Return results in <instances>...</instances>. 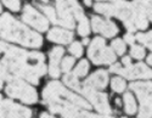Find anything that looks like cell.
<instances>
[{
  "label": "cell",
  "mask_w": 152,
  "mask_h": 118,
  "mask_svg": "<svg viewBox=\"0 0 152 118\" xmlns=\"http://www.w3.org/2000/svg\"><path fill=\"white\" fill-rule=\"evenodd\" d=\"M4 52L3 64L17 78H23L32 84L39 83V77L46 73L42 52H27L16 46L0 42V52Z\"/></svg>",
  "instance_id": "6da1fadb"
},
{
  "label": "cell",
  "mask_w": 152,
  "mask_h": 118,
  "mask_svg": "<svg viewBox=\"0 0 152 118\" xmlns=\"http://www.w3.org/2000/svg\"><path fill=\"white\" fill-rule=\"evenodd\" d=\"M0 34L4 39L16 42L24 46L39 48L43 44V38L39 34L31 31L9 14H4L0 17Z\"/></svg>",
  "instance_id": "7a4b0ae2"
},
{
  "label": "cell",
  "mask_w": 152,
  "mask_h": 118,
  "mask_svg": "<svg viewBox=\"0 0 152 118\" xmlns=\"http://www.w3.org/2000/svg\"><path fill=\"white\" fill-rule=\"evenodd\" d=\"M44 102L49 106L50 111L56 113V111L61 107L69 106V105H77V106L89 110L90 105L88 103L83 97L71 93L61 83L58 82H50L43 91Z\"/></svg>",
  "instance_id": "3957f363"
},
{
  "label": "cell",
  "mask_w": 152,
  "mask_h": 118,
  "mask_svg": "<svg viewBox=\"0 0 152 118\" xmlns=\"http://www.w3.org/2000/svg\"><path fill=\"white\" fill-rule=\"evenodd\" d=\"M112 16L121 18L129 32L145 29L147 27V16L136 5V3H126L124 0H115L112 4Z\"/></svg>",
  "instance_id": "277c9868"
},
{
  "label": "cell",
  "mask_w": 152,
  "mask_h": 118,
  "mask_svg": "<svg viewBox=\"0 0 152 118\" xmlns=\"http://www.w3.org/2000/svg\"><path fill=\"white\" fill-rule=\"evenodd\" d=\"M56 7L58 11L57 23L66 28H74V18L80 20L84 14L77 0H57Z\"/></svg>",
  "instance_id": "5b68a950"
},
{
  "label": "cell",
  "mask_w": 152,
  "mask_h": 118,
  "mask_svg": "<svg viewBox=\"0 0 152 118\" xmlns=\"http://www.w3.org/2000/svg\"><path fill=\"white\" fill-rule=\"evenodd\" d=\"M5 90L10 97L20 99L24 103H34L38 100L37 91L29 86V84L24 83L17 77L10 75L7 78V86Z\"/></svg>",
  "instance_id": "8992f818"
},
{
  "label": "cell",
  "mask_w": 152,
  "mask_h": 118,
  "mask_svg": "<svg viewBox=\"0 0 152 118\" xmlns=\"http://www.w3.org/2000/svg\"><path fill=\"white\" fill-rule=\"evenodd\" d=\"M88 56L95 64H110L116 60V54L111 49L106 48L105 39L100 37L91 42L88 50Z\"/></svg>",
  "instance_id": "52a82bcc"
},
{
  "label": "cell",
  "mask_w": 152,
  "mask_h": 118,
  "mask_svg": "<svg viewBox=\"0 0 152 118\" xmlns=\"http://www.w3.org/2000/svg\"><path fill=\"white\" fill-rule=\"evenodd\" d=\"M77 91L80 93V94H83L88 100H89L93 106L100 113H104V114H110L111 113V107H110V103H108L106 94L100 93V91H97L96 89H93L90 86H88L84 83L79 85Z\"/></svg>",
  "instance_id": "ba28073f"
},
{
  "label": "cell",
  "mask_w": 152,
  "mask_h": 118,
  "mask_svg": "<svg viewBox=\"0 0 152 118\" xmlns=\"http://www.w3.org/2000/svg\"><path fill=\"white\" fill-rule=\"evenodd\" d=\"M112 73H118L128 79H136V78H146L152 79V70L148 68L145 63H136V64H128V66H122L117 63L111 67Z\"/></svg>",
  "instance_id": "9c48e42d"
},
{
  "label": "cell",
  "mask_w": 152,
  "mask_h": 118,
  "mask_svg": "<svg viewBox=\"0 0 152 118\" xmlns=\"http://www.w3.org/2000/svg\"><path fill=\"white\" fill-rule=\"evenodd\" d=\"M32 112L29 108L20 106L10 100L0 102V118H31Z\"/></svg>",
  "instance_id": "30bf717a"
},
{
  "label": "cell",
  "mask_w": 152,
  "mask_h": 118,
  "mask_svg": "<svg viewBox=\"0 0 152 118\" xmlns=\"http://www.w3.org/2000/svg\"><path fill=\"white\" fill-rule=\"evenodd\" d=\"M22 20L28 23L29 26L34 27L35 29L40 31V32H45L49 28V22L48 20L40 15L33 6L31 5H26L23 9V14H22Z\"/></svg>",
  "instance_id": "8fae6325"
},
{
  "label": "cell",
  "mask_w": 152,
  "mask_h": 118,
  "mask_svg": "<svg viewBox=\"0 0 152 118\" xmlns=\"http://www.w3.org/2000/svg\"><path fill=\"white\" fill-rule=\"evenodd\" d=\"M63 118H112L108 116H97L94 113L88 112L85 108H82L77 105H69V106L61 107L56 111Z\"/></svg>",
  "instance_id": "7c38bea8"
},
{
  "label": "cell",
  "mask_w": 152,
  "mask_h": 118,
  "mask_svg": "<svg viewBox=\"0 0 152 118\" xmlns=\"http://www.w3.org/2000/svg\"><path fill=\"white\" fill-rule=\"evenodd\" d=\"M91 24H93V29L95 32H99L105 37H115L118 33V28L117 26L113 23L112 21L108 20H104L97 16H93L91 17Z\"/></svg>",
  "instance_id": "4fadbf2b"
},
{
  "label": "cell",
  "mask_w": 152,
  "mask_h": 118,
  "mask_svg": "<svg viewBox=\"0 0 152 118\" xmlns=\"http://www.w3.org/2000/svg\"><path fill=\"white\" fill-rule=\"evenodd\" d=\"M130 89L136 93L141 105H150V106H152V82L132 83Z\"/></svg>",
  "instance_id": "5bb4252c"
},
{
  "label": "cell",
  "mask_w": 152,
  "mask_h": 118,
  "mask_svg": "<svg viewBox=\"0 0 152 118\" xmlns=\"http://www.w3.org/2000/svg\"><path fill=\"white\" fill-rule=\"evenodd\" d=\"M107 82H108L107 72L104 70H100V71H96L95 73H93L84 82V84L93 88V89H104L107 85Z\"/></svg>",
  "instance_id": "9a60e30c"
},
{
  "label": "cell",
  "mask_w": 152,
  "mask_h": 118,
  "mask_svg": "<svg viewBox=\"0 0 152 118\" xmlns=\"http://www.w3.org/2000/svg\"><path fill=\"white\" fill-rule=\"evenodd\" d=\"M63 52H65V50H63V48H54L51 50V52H50V64H49V73L51 77L56 78L60 75L61 71L58 68L60 66V61H61V57L63 55Z\"/></svg>",
  "instance_id": "2e32d148"
},
{
  "label": "cell",
  "mask_w": 152,
  "mask_h": 118,
  "mask_svg": "<svg viewBox=\"0 0 152 118\" xmlns=\"http://www.w3.org/2000/svg\"><path fill=\"white\" fill-rule=\"evenodd\" d=\"M48 39L54 43H60V44H68L73 39V33L67 29H58V28H53L48 33Z\"/></svg>",
  "instance_id": "e0dca14e"
},
{
  "label": "cell",
  "mask_w": 152,
  "mask_h": 118,
  "mask_svg": "<svg viewBox=\"0 0 152 118\" xmlns=\"http://www.w3.org/2000/svg\"><path fill=\"white\" fill-rule=\"evenodd\" d=\"M124 110L128 114H134L136 112V102L134 100V96L130 93L124 94Z\"/></svg>",
  "instance_id": "ac0fdd59"
},
{
  "label": "cell",
  "mask_w": 152,
  "mask_h": 118,
  "mask_svg": "<svg viewBox=\"0 0 152 118\" xmlns=\"http://www.w3.org/2000/svg\"><path fill=\"white\" fill-rule=\"evenodd\" d=\"M135 40L140 42L141 44H144L145 46L152 50V31L148 33H137L135 37Z\"/></svg>",
  "instance_id": "d6986e66"
},
{
  "label": "cell",
  "mask_w": 152,
  "mask_h": 118,
  "mask_svg": "<svg viewBox=\"0 0 152 118\" xmlns=\"http://www.w3.org/2000/svg\"><path fill=\"white\" fill-rule=\"evenodd\" d=\"M63 82H65L69 88H72V89H74V90H78V88H79V85H80L77 75H74V73H69V72L66 73V75L63 77Z\"/></svg>",
  "instance_id": "ffe728a7"
},
{
  "label": "cell",
  "mask_w": 152,
  "mask_h": 118,
  "mask_svg": "<svg viewBox=\"0 0 152 118\" xmlns=\"http://www.w3.org/2000/svg\"><path fill=\"white\" fill-rule=\"evenodd\" d=\"M135 3L145 12V15L147 17L152 14V0H135Z\"/></svg>",
  "instance_id": "44dd1931"
},
{
  "label": "cell",
  "mask_w": 152,
  "mask_h": 118,
  "mask_svg": "<svg viewBox=\"0 0 152 118\" xmlns=\"http://www.w3.org/2000/svg\"><path fill=\"white\" fill-rule=\"evenodd\" d=\"M39 9L45 14V16L51 21L53 23H57V17H56V12L51 6H48V5H39Z\"/></svg>",
  "instance_id": "7402d4cb"
},
{
  "label": "cell",
  "mask_w": 152,
  "mask_h": 118,
  "mask_svg": "<svg viewBox=\"0 0 152 118\" xmlns=\"http://www.w3.org/2000/svg\"><path fill=\"white\" fill-rule=\"evenodd\" d=\"M78 33L82 37H86L90 33V28H89V22L85 18V16H83L79 20V26H78Z\"/></svg>",
  "instance_id": "603a6c76"
},
{
  "label": "cell",
  "mask_w": 152,
  "mask_h": 118,
  "mask_svg": "<svg viewBox=\"0 0 152 118\" xmlns=\"http://www.w3.org/2000/svg\"><path fill=\"white\" fill-rule=\"evenodd\" d=\"M88 70H89V63H88L86 60H82L78 63L77 68L74 70V75H77V77H84L88 73Z\"/></svg>",
  "instance_id": "cb8c5ba5"
},
{
  "label": "cell",
  "mask_w": 152,
  "mask_h": 118,
  "mask_svg": "<svg viewBox=\"0 0 152 118\" xmlns=\"http://www.w3.org/2000/svg\"><path fill=\"white\" fill-rule=\"evenodd\" d=\"M95 10L100 14H102L105 16H112V4H101L97 3L95 5Z\"/></svg>",
  "instance_id": "d4e9b609"
},
{
  "label": "cell",
  "mask_w": 152,
  "mask_h": 118,
  "mask_svg": "<svg viewBox=\"0 0 152 118\" xmlns=\"http://www.w3.org/2000/svg\"><path fill=\"white\" fill-rule=\"evenodd\" d=\"M111 85H112L113 91H117V93H122V91H124V89H125V82H124V79H122L119 77L113 78Z\"/></svg>",
  "instance_id": "484cf974"
},
{
  "label": "cell",
  "mask_w": 152,
  "mask_h": 118,
  "mask_svg": "<svg viewBox=\"0 0 152 118\" xmlns=\"http://www.w3.org/2000/svg\"><path fill=\"white\" fill-rule=\"evenodd\" d=\"M130 55L134 57V59H137V60H141L144 56H145V50L142 46H139V45H133L132 49H130Z\"/></svg>",
  "instance_id": "4316f807"
},
{
  "label": "cell",
  "mask_w": 152,
  "mask_h": 118,
  "mask_svg": "<svg viewBox=\"0 0 152 118\" xmlns=\"http://www.w3.org/2000/svg\"><path fill=\"white\" fill-rule=\"evenodd\" d=\"M112 49L115 50V52L117 55H123L125 51V44L124 42H122L121 39H116V40L112 42Z\"/></svg>",
  "instance_id": "83f0119b"
},
{
  "label": "cell",
  "mask_w": 152,
  "mask_h": 118,
  "mask_svg": "<svg viewBox=\"0 0 152 118\" xmlns=\"http://www.w3.org/2000/svg\"><path fill=\"white\" fill-rule=\"evenodd\" d=\"M137 118H152V106H150V105H141Z\"/></svg>",
  "instance_id": "f1b7e54d"
},
{
  "label": "cell",
  "mask_w": 152,
  "mask_h": 118,
  "mask_svg": "<svg viewBox=\"0 0 152 118\" xmlns=\"http://www.w3.org/2000/svg\"><path fill=\"white\" fill-rule=\"evenodd\" d=\"M69 51H71V54H73L74 56L80 57V56L83 55V48H82V44L78 43V42H75V43L71 44V46H69Z\"/></svg>",
  "instance_id": "f546056e"
},
{
  "label": "cell",
  "mask_w": 152,
  "mask_h": 118,
  "mask_svg": "<svg viewBox=\"0 0 152 118\" xmlns=\"http://www.w3.org/2000/svg\"><path fill=\"white\" fill-rule=\"evenodd\" d=\"M3 3L5 4L6 7H9L11 11H18L21 7L20 0H3Z\"/></svg>",
  "instance_id": "4dcf8cb0"
},
{
  "label": "cell",
  "mask_w": 152,
  "mask_h": 118,
  "mask_svg": "<svg viewBox=\"0 0 152 118\" xmlns=\"http://www.w3.org/2000/svg\"><path fill=\"white\" fill-rule=\"evenodd\" d=\"M73 64H74V59H73V57H66L65 60L62 61V64H61L62 71L66 72V73H68L69 70L73 67Z\"/></svg>",
  "instance_id": "1f68e13d"
},
{
  "label": "cell",
  "mask_w": 152,
  "mask_h": 118,
  "mask_svg": "<svg viewBox=\"0 0 152 118\" xmlns=\"http://www.w3.org/2000/svg\"><path fill=\"white\" fill-rule=\"evenodd\" d=\"M9 77H10V74H9L7 68L4 66L3 63H0V88L3 86V84H4L5 81H7Z\"/></svg>",
  "instance_id": "d6a6232c"
},
{
  "label": "cell",
  "mask_w": 152,
  "mask_h": 118,
  "mask_svg": "<svg viewBox=\"0 0 152 118\" xmlns=\"http://www.w3.org/2000/svg\"><path fill=\"white\" fill-rule=\"evenodd\" d=\"M124 40L126 42V43H128V44H134V42H135V37L132 34V32H129L128 34H125L124 35Z\"/></svg>",
  "instance_id": "836d02e7"
},
{
  "label": "cell",
  "mask_w": 152,
  "mask_h": 118,
  "mask_svg": "<svg viewBox=\"0 0 152 118\" xmlns=\"http://www.w3.org/2000/svg\"><path fill=\"white\" fill-rule=\"evenodd\" d=\"M122 62H123L124 66H128V64H130V57H124Z\"/></svg>",
  "instance_id": "e575fe53"
},
{
  "label": "cell",
  "mask_w": 152,
  "mask_h": 118,
  "mask_svg": "<svg viewBox=\"0 0 152 118\" xmlns=\"http://www.w3.org/2000/svg\"><path fill=\"white\" fill-rule=\"evenodd\" d=\"M40 118H54V117H53V116H50L49 113H42Z\"/></svg>",
  "instance_id": "d590c367"
},
{
  "label": "cell",
  "mask_w": 152,
  "mask_h": 118,
  "mask_svg": "<svg viewBox=\"0 0 152 118\" xmlns=\"http://www.w3.org/2000/svg\"><path fill=\"white\" fill-rule=\"evenodd\" d=\"M84 4H85L86 6H90V5H91V0H84Z\"/></svg>",
  "instance_id": "8d00e7d4"
},
{
  "label": "cell",
  "mask_w": 152,
  "mask_h": 118,
  "mask_svg": "<svg viewBox=\"0 0 152 118\" xmlns=\"http://www.w3.org/2000/svg\"><path fill=\"white\" fill-rule=\"evenodd\" d=\"M147 62H148L150 64H152V55H150V56H148V59H147Z\"/></svg>",
  "instance_id": "74e56055"
},
{
  "label": "cell",
  "mask_w": 152,
  "mask_h": 118,
  "mask_svg": "<svg viewBox=\"0 0 152 118\" xmlns=\"http://www.w3.org/2000/svg\"><path fill=\"white\" fill-rule=\"evenodd\" d=\"M83 43H84V44H88V43H89V39H84Z\"/></svg>",
  "instance_id": "f35d334b"
},
{
  "label": "cell",
  "mask_w": 152,
  "mask_h": 118,
  "mask_svg": "<svg viewBox=\"0 0 152 118\" xmlns=\"http://www.w3.org/2000/svg\"><path fill=\"white\" fill-rule=\"evenodd\" d=\"M116 105H118V106H119V105H121V101H119V100H118V99H117V100H116Z\"/></svg>",
  "instance_id": "ab89813d"
},
{
  "label": "cell",
  "mask_w": 152,
  "mask_h": 118,
  "mask_svg": "<svg viewBox=\"0 0 152 118\" xmlns=\"http://www.w3.org/2000/svg\"><path fill=\"white\" fill-rule=\"evenodd\" d=\"M148 18H150V20H151V21H152V14H151V15H150V16H148Z\"/></svg>",
  "instance_id": "60d3db41"
},
{
  "label": "cell",
  "mask_w": 152,
  "mask_h": 118,
  "mask_svg": "<svg viewBox=\"0 0 152 118\" xmlns=\"http://www.w3.org/2000/svg\"><path fill=\"white\" fill-rule=\"evenodd\" d=\"M0 102H1V95H0Z\"/></svg>",
  "instance_id": "b9f144b4"
},
{
  "label": "cell",
  "mask_w": 152,
  "mask_h": 118,
  "mask_svg": "<svg viewBox=\"0 0 152 118\" xmlns=\"http://www.w3.org/2000/svg\"><path fill=\"white\" fill-rule=\"evenodd\" d=\"M0 11H1V5H0Z\"/></svg>",
  "instance_id": "7bdbcfd3"
},
{
  "label": "cell",
  "mask_w": 152,
  "mask_h": 118,
  "mask_svg": "<svg viewBox=\"0 0 152 118\" xmlns=\"http://www.w3.org/2000/svg\"><path fill=\"white\" fill-rule=\"evenodd\" d=\"M122 118H126V117H122Z\"/></svg>",
  "instance_id": "ee69618b"
}]
</instances>
